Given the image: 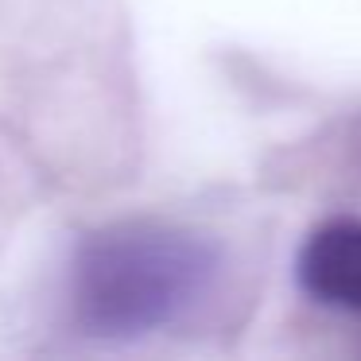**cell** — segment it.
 I'll use <instances>...</instances> for the list:
<instances>
[{"label":"cell","instance_id":"1","mask_svg":"<svg viewBox=\"0 0 361 361\" xmlns=\"http://www.w3.org/2000/svg\"><path fill=\"white\" fill-rule=\"evenodd\" d=\"M226 280L214 233L167 218H121L82 233L66 272V307L94 342H140L202 311Z\"/></svg>","mask_w":361,"mask_h":361},{"label":"cell","instance_id":"2","mask_svg":"<svg viewBox=\"0 0 361 361\" xmlns=\"http://www.w3.org/2000/svg\"><path fill=\"white\" fill-rule=\"evenodd\" d=\"M260 187L361 206V109H345L280 144L260 164Z\"/></svg>","mask_w":361,"mask_h":361},{"label":"cell","instance_id":"3","mask_svg":"<svg viewBox=\"0 0 361 361\" xmlns=\"http://www.w3.org/2000/svg\"><path fill=\"white\" fill-rule=\"evenodd\" d=\"M295 283L311 303L361 314V214H334L307 229Z\"/></svg>","mask_w":361,"mask_h":361}]
</instances>
